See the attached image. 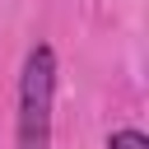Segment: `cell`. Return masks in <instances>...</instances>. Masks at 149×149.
<instances>
[{"label": "cell", "instance_id": "6da1fadb", "mask_svg": "<svg viewBox=\"0 0 149 149\" xmlns=\"http://www.w3.org/2000/svg\"><path fill=\"white\" fill-rule=\"evenodd\" d=\"M51 102H56V51L47 42L28 47L19 70L14 149H51Z\"/></svg>", "mask_w": 149, "mask_h": 149}, {"label": "cell", "instance_id": "7a4b0ae2", "mask_svg": "<svg viewBox=\"0 0 149 149\" xmlns=\"http://www.w3.org/2000/svg\"><path fill=\"white\" fill-rule=\"evenodd\" d=\"M107 149H149V135L135 130V126H121V130L107 135Z\"/></svg>", "mask_w": 149, "mask_h": 149}]
</instances>
